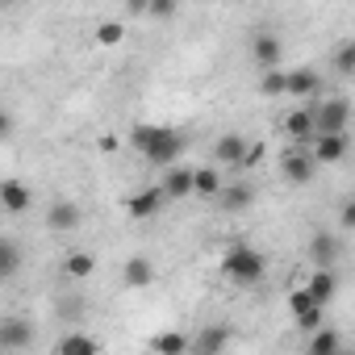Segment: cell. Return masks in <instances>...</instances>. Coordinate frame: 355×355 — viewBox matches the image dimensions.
Here are the masks:
<instances>
[{
  "label": "cell",
  "mask_w": 355,
  "mask_h": 355,
  "mask_svg": "<svg viewBox=\"0 0 355 355\" xmlns=\"http://www.w3.org/2000/svg\"><path fill=\"white\" fill-rule=\"evenodd\" d=\"M130 146L150 163V167H171L180 163V155L189 150V134L180 125H155V121H138L130 130Z\"/></svg>",
  "instance_id": "1"
},
{
  "label": "cell",
  "mask_w": 355,
  "mask_h": 355,
  "mask_svg": "<svg viewBox=\"0 0 355 355\" xmlns=\"http://www.w3.org/2000/svg\"><path fill=\"white\" fill-rule=\"evenodd\" d=\"M222 276L239 288H255L263 276H268V255L255 251L251 243H230L222 251Z\"/></svg>",
  "instance_id": "2"
},
{
  "label": "cell",
  "mask_w": 355,
  "mask_h": 355,
  "mask_svg": "<svg viewBox=\"0 0 355 355\" xmlns=\"http://www.w3.org/2000/svg\"><path fill=\"white\" fill-rule=\"evenodd\" d=\"M318 159H313V146L309 142H288L284 150H280V175L288 184H309L313 175H318Z\"/></svg>",
  "instance_id": "3"
},
{
  "label": "cell",
  "mask_w": 355,
  "mask_h": 355,
  "mask_svg": "<svg viewBox=\"0 0 355 355\" xmlns=\"http://www.w3.org/2000/svg\"><path fill=\"white\" fill-rule=\"evenodd\" d=\"M163 193L167 201H184V197H197V167H184V163H171L163 167Z\"/></svg>",
  "instance_id": "4"
},
{
  "label": "cell",
  "mask_w": 355,
  "mask_h": 355,
  "mask_svg": "<svg viewBox=\"0 0 355 355\" xmlns=\"http://www.w3.org/2000/svg\"><path fill=\"white\" fill-rule=\"evenodd\" d=\"M313 113H318V134H343L347 121H351V101L347 96H330Z\"/></svg>",
  "instance_id": "5"
},
{
  "label": "cell",
  "mask_w": 355,
  "mask_h": 355,
  "mask_svg": "<svg viewBox=\"0 0 355 355\" xmlns=\"http://www.w3.org/2000/svg\"><path fill=\"white\" fill-rule=\"evenodd\" d=\"M163 201H167L163 184H146V189H138V193L125 201V214H130V222H150V218L163 209Z\"/></svg>",
  "instance_id": "6"
},
{
  "label": "cell",
  "mask_w": 355,
  "mask_h": 355,
  "mask_svg": "<svg viewBox=\"0 0 355 355\" xmlns=\"http://www.w3.org/2000/svg\"><path fill=\"white\" fill-rule=\"evenodd\" d=\"M280 125H284V134H288L293 142H313V138H318V113L305 109V105L288 109V113L280 117Z\"/></svg>",
  "instance_id": "7"
},
{
  "label": "cell",
  "mask_w": 355,
  "mask_h": 355,
  "mask_svg": "<svg viewBox=\"0 0 355 355\" xmlns=\"http://www.w3.org/2000/svg\"><path fill=\"white\" fill-rule=\"evenodd\" d=\"M347 150H351V138H347V130H343V134H318V138H313V159H318L322 167H334V163H343V159H347Z\"/></svg>",
  "instance_id": "8"
},
{
  "label": "cell",
  "mask_w": 355,
  "mask_h": 355,
  "mask_svg": "<svg viewBox=\"0 0 355 355\" xmlns=\"http://www.w3.org/2000/svg\"><path fill=\"white\" fill-rule=\"evenodd\" d=\"M80 222H84V209L76 201H55L46 209V230L51 234H71V230H80Z\"/></svg>",
  "instance_id": "9"
},
{
  "label": "cell",
  "mask_w": 355,
  "mask_h": 355,
  "mask_svg": "<svg viewBox=\"0 0 355 355\" xmlns=\"http://www.w3.org/2000/svg\"><path fill=\"white\" fill-rule=\"evenodd\" d=\"M26 347H34V326L26 318L0 322V351H26Z\"/></svg>",
  "instance_id": "10"
},
{
  "label": "cell",
  "mask_w": 355,
  "mask_h": 355,
  "mask_svg": "<svg viewBox=\"0 0 355 355\" xmlns=\"http://www.w3.org/2000/svg\"><path fill=\"white\" fill-rule=\"evenodd\" d=\"M251 59H255L259 71L280 67V63H284V42H280V34H255V42H251Z\"/></svg>",
  "instance_id": "11"
},
{
  "label": "cell",
  "mask_w": 355,
  "mask_h": 355,
  "mask_svg": "<svg viewBox=\"0 0 355 355\" xmlns=\"http://www.w3.org/2000/svg\"><path fill=\"white\" fill-rule=\"evenodd\" d=\"M0 205H5V214L17 218V214H26V209L34 205V189H26L17 175H9V180L0 184Z\"/></svg>",
  "instance_id": "12"
},
{
  "label": "cell",
  "mask_w": 355,
  "mask_h": 355,
  "mask_svg": "<svg viewBox=\"0 0 355 355\" xmlns=\"http://www.w3.org/2000/svg\"><path fill=\"white\" fill-rule=\"evenodd\" d=\"M247 146H251V142H247L243 134H222V138L214 142V150H209V155H214V163H222V167H243Z\"/></svg>",
  "instance_id": "13"
},
{
  "label": "cell",
  "mask_w": 355,
  "mask_h": 355,
  "mask_svg": "<svg viewBox=\"0 0 355 355\" xmlns=\"http://www.w3.org/2000/svg\"><path fill=\"white\" fill-rule=\"evenodd\" d=\"M121 280H125V288H150V284H155V263H150V255H130V259L121 263Z\"/></svg>",
  "instance_id": "14"
},
{
  "label": "cell",
  "mask_w": 355,
  "mask_h": 355,
  "mask_svg": "<svg viewBox=\"0 0 355 355\" xmlns=\"http://www.w3.org/2000/svg\"><path fill=\"white\" fill-rule=\"evenodd\" d=\"M218 205H222L226 214H243V209H251V205H255V184H247V180L226 184L222 197H218Z\"/></svg>",
  "instance_id": "15"
},
{
  "label": "cell",
  "mask_w": 355,
  "mask_h": 355,
  "mask_svg": "<svg viewBox=\"0 0 355 355\" xmlns=\"http://www.w3.org/2000/svg\"><path fill=\"white\" fill-rule=\"evenodd\" d=\"M305 255H309V263H313V268H334V255H338V239H334L330 230H318V234L309 239Z\"/></svg>",
  "instance_id": "16"
},
{
  "label": "cell",
  "mask_w": 355,
  "mask_h": 355,
  "mask_svg": "<svg viewBox=\"0 0 355 355\" xmlns=\"http://www.w3.org/2000/svg\"><path fill=\"white\" fill-rule=\"evenodd\" d=\"M305 288L313 293L318 305H330V301L338 297V272H334V268H313V276L305 280Z\"/></svg>",
  "instance_id": "17"
},
{
  "label": "cell",
  "mask_w": 355,
  "mask_h": 355,
  "mask_svg": "<svg viewBox=\"0 0 355 355\" xmlns=\"http://www.w3.org/2000/svg\"><path fill=\"white\" fill-rule=\"evenodd\" d=\"M318 92H322V71H318V67H297V71H288V96L305 101V96H318Z\"/></svg>",
  "instance_id": "18"
},
{
  "label": "cell",
  "mask_w": 355,
  "mask_h": 355,
  "mask_svg": "<svg viewBox=\"0 0 355 355\" xmlns=\"http://www.w3.org/2000/svg\"><path fill=\"white\" fill-rule=\"evenodd\" d=\"M230 338H234V334H230V326H222V322H209V326H205V330L193 338V347H197L201 355H218V351H226V347H230Z\"/></svg>",
  "instance_id": "19"
},
{
  "label": "cell",
  "mask_w": 355,
  "mask_h": 355,
  "mask_svg": "<svg viewBox=\"0 0 355 355\" xmlns=\"http://www.w3.org/2000/svg\"><path fill=\"white\" fill-rule=\"evenodd\" d=\"M222 189H226V180H222V163H205V167H197V197L218 201Z\"/></svg>",
  "instance_id": "20"
},
{
  "label": "cell",
  "mask_w": 355,
  "mask_h": 355,
  "mask_svg": "<svg viewBox=\"0 0 355 355\" xmlns=\"http://www.w3.org/2000/svg\"><path fill=\"white\" fill-rule=\"evenodd\" d=\"M96 272V255L92 251H67L63 255V276L67 280H92Z\"/></svg>",
  "instance_id": "21"
},
{
  "label": "cell",
  "mask_w": 355,
  "mask_h": 355,
  "mask_svg": "<svg viewBox=\"0 0 355 355\" xmlns=\"http://www.w3.org/2000/svg\"><path fill=\"white\" fill-rule=\"evenodd\" d=\"M305 351H309V355H334V351H343V334H338L334 326H318V330L309 334Z\"/></svg>",
  "instance_id": "22"
},
{
  "label": "cell",
  "mask_w": 355,
  "mask_h": 355,
  "mask_svg": "<svg viewBox=\"0 0 355 355\" xmlns=\"http://www.w3.org/2000/svg\"><path fill=\"white\" fill-rule=\"evenodd\" d=\"M146 347H150V351H159V355H184V351L193 347V338H189V334H180V330H163V334H155Z\"/></svg>",
  "instance_id": "23"
},
{
  "label": "cell",
  "mask_w": 355,
  "mask_h": 355,
  "mask_svg": "<svg viewBox=\"0 0 355 355\" xmlns=\"http://www.w3.org/2000/svg\"><path fill=\"white\" fill-rule=\"evenodd\" d=\"M92 42H96L101 51H117V46L125 42V21H101V26L92 30Z\"/></svg>",
  "instance_id": "24"
},
{
  "label": "cell",
  "mask_w": 355,
  "mask_h": 355,
  "mask_svg": "<svg viewBox=\"0 0 355 355\" xmlns=\"http://www.w3.org/2000/svg\"><path fill=\"white\" fill-rule=\"evenodd\" d=\"M259 96H268V101H276V96H288V71H280V67H268V71H259Z\"/></svg>",
  "instance_id": "25"
},
{
  "label": "cell",
  "mask_w": 355,
  "mask_h": 355,
  "mask_svg": "<svg viewBox=\"0 0 355 355\" xmlns=\"http://www.w3.org/2000/svg\"><path fill=\"white\" fill-rule=\"evenodd\" d=\"M55 351H59V355H96L101 343L88 338V334H63V338L55 343Z\"/></svg>",
  "instance_id": "26"
},
{
  "label": "cell",
  "mask_w": 355,
  "mask_h": 355,
  "mask_svg": "<svg viewBox=\"0 0 355 355\" xmlns=\"http://www.w3.org/2000/svg\"><path fill=\"white\" fill-rule=\"evenodd\" d=\"M330 67H334V76H355V38H347V42H338L334 46V55H330Z\"/></svg>",
  "instance_id": "27"
},
{
  "label": "cell",
  "mask_w": 355,
  "mask_h": 355,
  "mask_svg": "<svg viewBox=\"0 0 355 355\" xmlns=\"http://www.w3.org/2000/svg\"><path fill=\"white\" fill-rule=\"evenodd\" d=\"M17 263H21V251H17L13 239H5V243H0V280H13Z\"/></svg>",
  "instance_id": "28"
},
{
  "label": "cell",
  "mask_w": 355,
  "mask_h": 355,
  "mask_svg": "<svg viewBox=\"0 0 355 355\" xmlns=\"http://www.w3.org/2000/svg\"><path fill=\"white\" fill-rule=\"evenodd\" d=\"M313 305H318V301H313V293H309L305 284L288 293V309H293V318H301V313H305V309H313Z\"/></svg>",
  "instance_id": "29"
},
{
  "label": "cell",
  "mask_w": 355,
  "mask_h": 355,
  "mask_svg": "<svg viewBox=\"0 0 355 355\" xmlns=\"http://www.w3.org/2000/svg\"><path fill=\"white\" fill-rule=\"evenodd\" d=\"M297 326H301L305 334H313L318 326H326V305H313V309H305V313L297 318Z\"/></svg>",
  "instance_id": "30"
},
{
  "label": "cell",
  "mask_w": 355,
  "mask_h": 355,
  "mask_svg": "<svg viewBox=\"0 0 355 355\" xmlns=\"http://www.w3.org/2000/svg\"><path fill=\"white\" fill-rule=\"evenodd\" d=\"M175 9H180V0H150V9H146V17L163 21V17H171Z\"/></svg>",
  "instance_id": "31"
},
{
  "label": "cell",
  "mask_w": 355,
  "mask_h": 355,
  "mask_svg": "<svg viewBox=\"0 0 355 355\" xmlns=\"http://www.w3.org/2000/svg\"><path fill=\"white\" fill-rule=\"evenodd\" d=\"M263 155H268V142H251V146H247V155H243V171L259 167V163H263Z\"/></svg>",
  "instance_id": "32"
},
{
  "label": "cell",
  "mask_w": 355,
  "mask_h": 355,
  "mask_svg": "<svg viewBox=\"0 0 355 355\" xmlns=\"http://www.w3.org/2000/svg\"><path fill=\"white\" fill-rule=\"evenodd\" d=\"M338 230H355V201H347L338 209Z\"/></svg>",
  "instance_id": "33"
},
{
  "label": "cell",
  "mask_w": 355,
  "mask_h": 355,
  "mask_svg": "<svg viewBox=\"0 0 355 355\" xmlns=\"http://www.w3.org/2000/svg\"><path fill=\"white\" fill-rule=\"evenodd\" d=\"M125 5H130V13H134V17H146V9H150V0H125Z\"/></svg>",
  "instance_id": "34"
},
{
  "label": "cell",
  "mask_w": 355,
  "mask_h": 355,
  "mask_svg": "<svg viewBox=\"0 0 355 355\" xmlns=\"http://www.w3.org/2000/svg\"><path fill=\"white\" fill-rule=\"evenodd\" d=\"M101 150H105V155H113V150H117V138H113V134H105V138H101Z\"/></svg>",
  "instance_id": "35"
}]
</instances>
